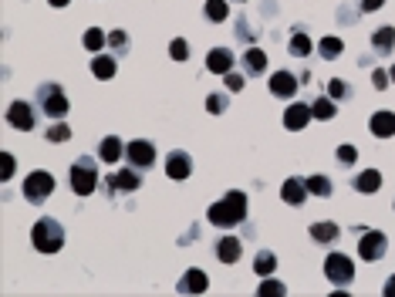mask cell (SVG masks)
<instances>
[{"label": "cell", "mask_w": 395, "mask_h": 297, "mask_svg": "<svg viewBox=\"0 0 395 297\" xmlns=\"http://www.w3.org/2000/svg\"><path fill=\"white\" fill-rule=\"evenodd\" d=\"M38 108L47 115V119H54V122H61L65 115H68V108H71V102L65 98V88L58 85V82H44L38 88Z\"/></svg>", "instance_id": "cell-3"}, {"label": "cell", "mask_w": 395, "mask_h": 297, "mask_svg": "<svg viewBox=\"0 0 395 297\" xmlns=\"http://www.w3.org/2000/svg\"><path fill=\"white\" fill-rule=\"evenodd\" d=\"M311 119H315V115H311V105H304V102H294V105H287V112H284V126L291 128V132H301Z\"/></svg>", "instance_id": "cell-14"}, {"label": "cell", "mask_w": 395, "mask_h": 297, "mask_svg": "<svg viewBox=\"0 0 395 297\" xmlns=\"http://www.w3.org/2000/svg\"><path fill=\"white\" fill-rule=\"evenodd\" d=\"M243 68H247L250 75H264V71H267V54H264L260 47H250V51L243 54Z\"/></svg>", "instance_id": "cell-25"}, {"label": "cell", "mask_w": 395, "mask_h": 297, "mask_svg": "<svg viewBox=\"0 0 395 297\" xmlns=\"http://www.w3.org/2000/svg\"><path fill=\"white\" fill-rule=\"evenodd\" d=\"M47 3H51V7H68L71 0H47Z\"/></svg>", "instance_id": "cell-44"}, {"label": "cell", "mask_w": 395, "mask_h": 297, "mask_svg": "<svg viewBox=\"0 0 395 297\" xmlns=\"http://www.w3.org/2000/svg\"><path fill=\"white\" fill-rule=\"evenodd\" d=\"M372 47H375V54H392L395 51V27H379V31L372 34Z\"/></svg>", "instance_id": "cell-23"}, {"label": "cell", "mask_w": 395, "mask_h": 297, "mask_svg": "<svg viewBox=\"0 0 395 297\" xmlns=\"http://www.w3.org/2000/svg\"><path fill=\"white\" fill-rule=\"evenodd\" d=\"M206 17H210L213 24L227 21V17H230V7H227V0H206Z\"/></svg>", "instance_id": "cell-31"}, {"label": "cell", "mask_w": 395, "mask_h": 297, "mask_svg": "<svg viewBox=\"0 0 395 297\" xmlns=\"http://www.w3.org/2000/svg\"><path fill=\"white\" fill-rule=\"evenodd\" d=\"M308 196H311V193H308V182H304V179H297V176L284 179V186H280V200H284L287 206H304Z\"/></svg>", "instance_id": "cell-11"}, {"label": "cell", "mask_w": 395, "mask_h": 297, "mask_svg": "<svg viewBox=\"0 0 395 297\" xmlns=\"http://www.w3.org/2000/svg\"><path fill=\"white\" fill-rule=\"evenodd\" d=\"M355 189L358 193H379L382 189V172L379 169H365L355 176Z\"/></svg>", "instance_id": "cell-22"}, {"label": "cell", "mask_w": 395, "mask_h": 297, "mask_svg": "<svg viewBox=\"0 0 395 297\" xmlns=\"http://www.w3.org/2000/svg\"><path fill=\"white\" fill-rule=\"evenodd\" d=\"M95 189H98V166H95L91 156H81L71 166V193L75 196H91Z\"/></svg>", "instance_id": "cell-4"}, {"label": "cell", "mask_w": 395, "mask_h": 297, "mask_svg": "<svg viewBox=\"0 0 395 297\" xmlns=\"http://www.w3.org/2000/svg\"><path fill=\"white\" fill-rule=\"evenodd\" d=\"M206 287H210V277L199 270V267H193V270H186L183 274V281H179V294H206Z\"/></svg>", "instance_id": "cell-15"}, {"label": "cell", "mask_w": 395, "mask_h": 297, "mask_svg": "<svg viewBox=\"0 0 395 297\" xmlns=\"http://www.w3.org/2000/svg\"><path fill=\"white\" fill-rule=\"evenodd\" d=\"M355 159H358L355 145H338V163H341V166H355Z\"/></svg>", "instance_id": "cell-37"}, {"label": "cell", "mask_w": 395, "mask_h": 297, "mask_svg": "<svg viewBox=\"0 0 395 297\" xmlns=\"http://www.w3.org/2000/svg\"><path fill=\"white\" fill-rule=\"evenodd\" d=\"M44 135H47V142H68V139H71V126L58 122V126H51V128H47Z\"/></svg>", "instance_id": "cell-34"}, {"label": "cell", "mask_w": 395, "mask_h": 297, "mask_svg": "<svg viewBox=\"0 0 395 297\" xmlns=\"http://www.w3.org/2000/svg\"><path fill=\"white\" fill-rule=\"evenodd\" d=\"M139 186H142V176H139L135 166H128V169L109 176V193H135Z\"/></svg>", "instance_id": "cell-12"}, {"label": "cell", "mask_w": 395, "mask_h": 297, "mask_svg": "<svg viewBox=\"0 0 395 297\" xmlns=\"http://www.w3.org/2000/svg\"><path fill=\"white\" fill-rule=\"evenodd\" d=\"M389 78H392V82H395V64H392V68H389Z\"/></svg>", "instance_id": "cell-45"}, {"label": "cell", "mask_w": 395, "mask_h": 297, "mask_svg": "<svg viewBox=\"0 0 395 297\" xmlns=\"http://www.w3.org/2000/svg\"><path fill=\"white\" fill-rule=\"evenodd\" d=\"M51 193H54V176L51 172L34 169L31 176H24V200L27 203L41 206L44 200H51Z\"/></svg>", "instance_id": "cell-5"}, {"label": "cell", "mask_w": 395, "mask_h": 297, "mask_svg": "<svg viewBox=\"0 0 395 297\" xmlns=\"http://www.w3.org/2000/svg\"><path fill=\"white\" fill-rule=\"evenodd\" d=\"M382 294H385V297H395V274H392V277H389V281H385V287H382Z\"/></svg>", "instance_id": "cell-43"}, {"label": "cell", "mask_w": 395, "mask_h": 297, "mask_svg": "<svg viewBox=\"0 0 395 297\" xmlns=\"http://www.w3.org/2000/svg\"><path fill=\"white\" fill-rule=\"evenodd\" d=\"M338 237H341V226L331 223V219H324V223H315V226H311V240H315V243H335Z\"/></svg>", "instance_id": "cell-21"}, {"label": "cell", "mask_w": 395, "mask_h": 297, "mask_svg": "<svg viewBox=\"0 0 395 297\" xmlns=\"http://www.w3.org/2000/svg\"><path fill=\"white\" fill-rule=\"evenodd\" d=\"M125 156H128V166H135V169H153L156 166V145L146 142V139H132L125 145Z\"/></svg>", "instance_id": "cell-8"}, {"label": "cell", "mask_w": 395, "mask_h": 297, "mask_svg": "<svg viewBox=\"0 0 395 297\" xmlns=\"http://www.w3.org/2000/svg\"><path fill=\"white\" fill-rule=\"evenodd\" d=\"M223 78H227V91H243V85H247V78L237 75V71H227Z\"/></svg>", "instance_id": "cell-40"}, {"label": "cell", "mask_w": 395, "mask_h": 297, "mask_svg": "<svg viewBox=\"0 0 395 297\" xmlns=\"http://www.w3.org/2000/svg\"><path fill=\"white\" fill-rule=\"evenodd\" d=\"M206 219L213 223V226H223V230H234L240 226L243 219H247V193H240V189H230L220 203H213L210 210H206Z\"/></svg>", "instance_id": "cell-1"}, {"label": "cell", "mask_w": 395, "mask_h": 297, "mask_svg": "<svg viewBox=\"0 0 395 297\" xmlns=\"http://www.w3.org/2000/svg\"><path fill=\"white\" fill-rule=\"evenodd\" d=\"M227 105H230L227 91H213V95H206V112H210V115H223Z\"/></svg>", "instance_id": "cell-30"}, {"label": "cell", "mask_w": 395, "mask_h": 297, "mask_svg": "<svg viewBox=\"0 0 395 297\" xmlns=\"http://www.w3.org/2000/svg\"><path fill=\"white\" fill-rule=\"evenodd\" d=\"M324 277H328L331 284H338V287H348V284L355 281V263L345 254H331L324 260Z\"/></svg>", "instance_id": "cell-7"}, {"label": "cell", "mask_w": 395, "mask_h": 297, "mask_svg": "<svg viewBox=\"0 0 395 297\" xmlns=\"http://www.w3.org/2000/svg\"><path fill=\"white\" fill-rule=\"evenodd\" d=\"M385 0H358V7H361V14H375L379 7H382Z\"/></svg>", "instance_id": "cell-42"}, {"label": "cell", "mask_w": 395, "mask_h": 297, "mask_svg": "<svg viewBox=\"0 0 395 297\" xmlns=\"http://www.w3.org/2000/svg\"><path fill=\"white\" fill-rule=\"evenodd\" d=\"M105 44H109V34H105L102 27H88V31H84V47H88V51H95V54H98Z\"/></svg>", "instance_id": "cell-29"}, {"label": "cell", "mask_w": 395, "mask_h": 297, "mask_svg": "<svg viewBox=\"0 0 395 297\" xmlns=\"http://www.w3.org/2000/svg\"><path fill=\"white\" fill-rule=\"evenodd\" d=\"M328 95H331V98H348V95H352V88L345 85L341 78H331V82H328Z\"/></svg>", "instance_id": "cell-36"}, {"label": "cell", "mask_w": 395, "mask_h": 297, "mask_svg": "<svg viewBox=\"0 0 395 297\" xmlns=\"http://www.w3.org/2000/svg\"><path fill=\"white\" fill-rule=\"evenodd\" d=\"M274 267H277V257L271 254V250H260V254H257V260H253V270H257L260 277L274 274Z\"/></svg>", "instance_id": "cell-32"}, {"label": "cell", "mask_w": 395, "mask_h": 297, "mask_svg": "<svg viewBox=\"0 0 395 297\" xmlns=\"http://www.w3.org/2000/svg\"><path fill=\"white\" fill-rule=\"evenodd\" d=\"M304 182H308V193H311V196H321V200H328V196L335 193V186H331V179H328L324 172H317V176H308Z\"/></svg>", "instance_id": "cell-26"}, {"label": "cell", "mask_w": 395, "mask_h": 297, "mask_svg": "<svg viewBox=\"0 0 395 297\" xmlns=\"http://www.w3.org/2000/svg\"><path fill=\"white\" fill-rule=\"evenodd\" d=\"M287 51H291L294 58H308V54L315 51V41H311L304 31H294V34H291V41H287Z\"/></svg>", "instance_id": "cell-24"}, {"label": "cell", "mask_w": 395, "mask_h": 297, "mask_svg": "<svg viewBox=\"0 0 395 297\" xmlns=\"http://www.w3.org/2000/svg\"><path fill=\"white\" fill-rule=\"evenodd\" d=\"M257 294L260 297H284L287 294V287H284V284H280V281H267V277H264V284H260V287H257Z\"/></svg>", "instance_id": "cell-33"}, {"label": "cell", "mask_w": 395, "mask_h": 297, "mask_svg": "<svg viewBox=\"0 0 395 297\" xmlns=\"http://www.w3.org/2000/svg\"><path fill=\"white\" fill-rule=\"evenodd\" d=\"M389 82H392V78H389L382 68H375V71H372V85L379 88V91H382V88H389Z\"/></svg>", "instance_id": "cell-41"}, {"label": "cell", "mask_w": 395, "mask_h": 297, "mask_svg": "<svg viewBox=\"0 0 395 297\" xmlns=\"http://www.w3.org/2000/svg\"><path fill=\"white\" fill-rule=\"evenodd\" d=\"M341 51H345V44L338 41V38H321V44H317V54H321L324 61H335V58H341Z\"/></svg>", "instance_id": "cell-28"}, {"label": "cell", "mask_w": 395, "mask_h": 297, "mask_svg": "<svg viewBox=\"0 0 395 297\" xmlns=\"http://www.w3.org/2000/svg\"><path fill=\"white\" fill-rule=\"evenodd\" d=\"M368 128L375 139H392L395 135V112H375L368 119Z\"/></svg>", "instance_id": "cell-17"}, {"label": "cell", "mask_w": 395, "mask_h": 297, "mask_svg": "<svg viewBox=\"0 0 395 297\" xmlns=\"http://www.w3.org/2000/svg\"><path fill=\"white\" fill-rule=\"evenodd\" d=\"M31 243L38 254H58L65 247V226L51 216H41L38 223L31 226Z\"/></svg>", "instance_id": "cell-2"}, {"label": "cell", "mask_w": 395, "mask_h": 297, "mask_svg": "<svg viewBox=\"0 0 395 297\" xmlns=\"http://www.w3.org/2000/svg\"><path fill=\"white\" fill-rule=\"evenodd\" d=\"M115 58L112 54H95V61H91V75L98 78V82H109V78H115Z\"/></svg>", "instance_id": "cell-20"}, {"label": "cell", "mask_w": 395, "mask_h": 297, "mask_svg": "<svg viewBox=\"0 0 395 297\" xmlns=\"http://www.w3.org/2000/svg\"><path fill=\"white\" fill-rule=\"evenodd\" d=\"M169 54H172V61H186V58H190V44H186V38H176V41L169 44Z\"/></svg>", "instance_id": "cell-35"}, {"label": "cell", "mask_w": 395, "mask_h": 297, "mask_svg": "<svg viewBox=\"0 0 395 297\" xmlns=\"http://www.w3.org/2000/svg\"><path fill=\"white\" fill-rule=\"evenodd\" d=\"M109 47L122 54V51L128 47V34H125V31H112V34H109Z\"/></svg>", "instance_id": "cell-38"}, {"label": "cell", "mask_w": 395, "mask_h": 297, "mask_svg": "<svg viewBox=\"0 0 395 297\" xmlns=\"http://www.w3.org/2000/svg\"><path fill=\"white\" fill-rule=\"evenodd\" d=\"M122 156H125V142H122L119 135H105L98 142V159L102 163H119Z\"/></svg>", "instance_id": "cell-18"}, {"label": "cell", "mask_w": 395, "mask_h": 297, "mask_svg": "<svg viewBox=\"0 0 395 297\" xmlns=\"http://www.w3.org/2000/svg\"><path fill=\"white\" fill-rule=\"evenodd\" d=\"M271 91H274L277 98H294L297 95V78L291 71H274L271 75Z\"/></svg>", "instance_id": "cell-16"}, {"label": "cell", "mask_w": 395, "mask_h": 297, "mask_svg": "<svg viewBox=\"0 0 395 297\" xmlns=\"http://www.w3.org/2000/svg\"><path fill=\"white\" fill-rule=\"evenodd\" d=\"M311 115L321 119V122H328V119H335L338 115V108H335V98L328 95V98H315V105H311Z\"/></svg>", "instance_id": "cell-27"}, {"label": "cell", "mask_w": 395, "mask_h": 297, "mask_svg": "<svg viewBox=\"0 0 395 297\" xmlns=\"http://www.w3.org/2000/svg\"><path fill=\"white\" fill-rule=\"evenodd\" d=\"M0 166H3V176H0L3 182H7V179H14V169H17V163H14V156H10V152H0Z\"/></svg>", "instance_id": "cell-39"}, {"label": "cell", "mask_w": 395, "mask_h": 297, "mask_svg": "<svg viewBox=\"0 0 395 297\" xmlns=\"http://www.w3.org/2000/svg\"><path fill=\"white\" fill-rule=\"evenodd\" d=\"M240 254H243L240 237H220V243H216V257H220L223 263H237Z\"/></svg>", "instance_id": "cell-19"}, {"label": "cell", "mask_w": 395, "mask_h": 297, "mask_svg": "<svg viewBox=\"0 0 395 297\" xmlns=\"http://www.w3.org/2000/svg\"><path fill=\"white\" fill-rule=\"evenodd\" d=\"M389 250V237L382 233V230H365L361 233V240H358V257L361 260H368V263H379L382 257Z\"/></svg>", "instance_id": "cell-6"}, {"label": "cell", "mask_w": 395, "mask_h": 297, "mask_svg": "<svg viewBox=\"0 0 395 297\" xmlns=\"http://www.w3.org/2000/svg\"><path fill=\"white\" fill-rule=\"evenodd\" d=\"M166 176L176 179V182H186V179L193 176V159H190V152H183V149L169 152V156H166Z\"/></svg>", "instance_id": "cell-10"}, {"label": "cell", "mask_w": 395, "mask_h": 297, "mask_svg": "<svg viewBox=\"0 0 395 297\" xmlns=\"http://www.w3.org/2000/svg\"><path fill=\"white\" fill-rule=\"evenodd\" d=\"M234 51L230 47H213L210 54H206V71H213V75H227V71H234Z\"/></svg>", "instance_id": "cell-13"}, {"label": "cell", "mask_w": 395, "mask_h": 297, "mask_svg": "<svg viewBox=\"0 0 395 297\" xmlns=\"http://www.w3.org/2000/svg\"><path fill=\"white\" fill-rule=\"evenodd\" d=\"M7 126L21 128V132H31V128L38 126V115H34V108L21 98V102H10V105H7Z\"/></svg>", "instance_id": "cell-9"}]
</instances>
